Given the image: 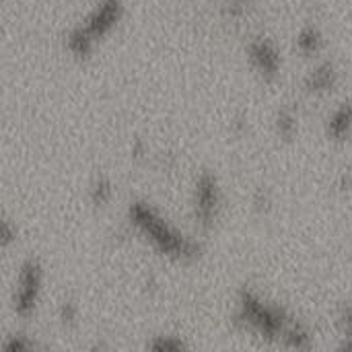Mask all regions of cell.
Returning a JSON list of instances; mask_svg holds the SVG:
<instances>
[{"mask_svg":"<svg viewBox=\"0 0 352 352\" xmlns=\"http://www.w3.org/2000/svg\"><path fill=\"white\" fill-rule=\"evenodd\" d=\"M221 186L212 173H202L194 188V217L196 223L204 229H210L221 212Z\"/></svg>","mask_w":352,"mask_h":352,"instance_id":"obj_5","label":"cell"},{"mask_svg":"<svg viewBox=\"0 0 352 352\" xmlns=\"http://www.w3.org/2000/svg\"><path fill=\"white\" fill-rule=\"evenodd\" d=\"M237 322L266 340L283 342L293 318L285 307L266 303L260 295L243 289L237 299Z\"/></svg>","mask_w":352,"mask_h":352,"instance_id":"obj_3","label":"cell"},{"mask_svg":"<svg viewBox=\"0 0 352 352\" xmlns=\"http://www.w3.org/2000/svg\"><path fill=\"white\" fill-rule=\"evenodd\" d=\"M2 349L6 352H27V351H33V349H37L35 346V342H31L27 336H10L4 344H2Z\"/></svg>","mask_w":352,"mask_h":352,"instance_id":"obj_14","label":"cell"},{"mask_svg":"<svg viewBox=\"0 0 352 352\" xmlns=\"http://www.w3.org/2000/svg\"><path fill=\"white\" fill-rule=\"evenodd\" d=\"M0 235H2L0 241H2V248H4V250L10 248V243L16 241V229L10 225V221H4V223H2V233H0Z\"/></svg>","mask_w":352,"mask_h":352,"instance_id":"obj_16","label":"cell"},{"mask_svg":"<svg viewBox=\"0 0 352 352\" xmlns=\"http://www.w3.org/2000/svg\"><path fill=\"white\" fill-rule=\"evenodd\" d=\"M276 130H278V134H280L283 138L291 140V138L297 134V130H299V120H297V116H295L291 109H283V111L278 113V118H276Z\"/></svg>","mask_w":352,"mask_h":352,"instance_id":"obj_12","label":"cell"},{"mask_svg":"<svg viewBox=\"0 0 352 352\" xmlns=\"http://www.w3.org/2000/svg\"><path fill=\"white\" fill-rule=\"evenodd\" d=\"M113 198V184L109 177H97L91 186V202L95 206H105Z\"/></svg>","mask_w":352,"mask_h":352,"instance_id":"obj_11","label":"cell"},{"mask_svg":"<svg viewBox=\"0 0 352 352\" xmlns=\"http://www.w3.org/2000/svg\"><path fill=\"white\" fill-rule=\"evenodd\" d=\"M124 16V2L122 0H99V4L87 14V19L74 27L66 37V50L82 60L89 58L103 37H107Z\"/></svg>","mask_w":352,"mask_h":352,"instance_id":"obj_2","label":"cell"},{"mask_svg":"<svg viewBox=\"0 0 352 352\" xmlns=\"http://www.w3.org/2000/svg\"><path fill=\"white\" fill-rule=\"evenodd\" d=\"M324 45V35L316 25H307L299 31L297 35V47L303 56H316L320 54Z\"/></svg>","mask_w":352,"mask_h":352,"instance_id":"obj_10","label":"cell"},{"mask_svg":"<svg viewBox=\"0 0 352 352\" xmlns=\"http://www.w3.org/2000/svg\"><path fill=\"white\" fill-rule=\"evenodd\" d=\"M311 340H314V336H311L309 328L303 322L293 320L291 326H289V330H287V334H285V338H283V344L287 349L307 351V349H311Z\"/></svg>","mask_w":352,"mask_h":352,"instance_id":"obj_9","label":"cell"},{"mask_svg":"<svg viewBox=\"0 0 352 352\" xmlns=\"http://www.w3.org/2000/svg\"><path fill=\"white\" fill-rule=\"evenodd\" d=\"M248 60L252 62V66L258 70V74L266 80H272L278 76L280 68H283V58L278 47L270 41V39H254L248 45Z\"/></svg>","mask_w":352,"mask_h":352,"instance_id":"obj_6","label":"cell"},{"mask_svg":"<svg viewBox=\"0 0 352 352\" xmlns=\"http://www.w3.org/2000/svg\"><path fill=\"white\" fill-rule=\"evenodd\" d=\"M60 320L64 326H72L78 320V307L72 301H64L60 305Z\"/></svg>","mask_w":352,"mask_h":352,"instance_id":"obj_15","label":"cell"},{"mask_svg":"<svg viewBox=\"0 0 352 352\" xmlns=\"http://www.w3.org/2000/svg\"><path fill=\"white\" fill-rule=\"evenodd\" d=\"M342 349H346V351H352V330H351V332H346V334H344V342H342Z\"/></svg>","mask_w":352,"mask_h":352,"instance_id":"obj_18","label":"cell"},{"mask_svg":"<svg viewBox=\"0 0 352 352\" xmlns=\"http://www.w3.org/2000/svg\"><path fill=\"white\" fill-rule=\"evenodd\" d=\"M128 221L161 256L177 262H194L202 256V245L167 223L148 202H132L128 206Z\"/></svg>","mask_w":352,"mask_h":352,"instance_id":"obj_1","label":"cell"},{"mask_svg":"<svg viewBox=\"0 0 352 352\" xmlns=\"http://www.w3.org/2000/svg\"><path fill=\"white\" fill-rule=\"evenodd\" d=\"M340 324H342V330H344V334L352 330V301L351 303H346V305L342 307V311H340Z\"/></svg>","mask_w":352,"mask_h":352,"instance_id":"obj_17","label":"cell"},{"mask_svg":"<svg viewBox=\"0 0 352 352\" xmlns=\"http://www.w3.org/2000/svg\"><path fill=\"white\" fill-rule=\"evenodd\" d=\"M148 349H153V351H159V352H175V351H182V349H186V342L182 340V338H177V336H155L151 342H148Z\"/></svg>","mask_w":352,"mask_h":352,"instance_id":"obj_13","label":"cell"},{"mask_svg":"<svg viewBox=\"0 0 352 352\" xmlns=\"http://www.w3.org/2000/svg\"><path fill=\"white\" fill-rule=\"evenodd\" d=\"M338 85V70L332 62L316 64L305 76V91L309 95H326L332 93Z\"/></svg>","mask_w":352,"mask_h":352,"instance_id":"obj_7","label":"cell"},{"mask_svg":"<svg viewBox=\"0 0 352 352\" xmlns=\"http://www.w3.org/2000/svg\"><path fill=\"white\" fill-rule=\"evenodd\" d=\"M328 138L342 142L352 136V103H340L328 118L326 124Z\"/></svg>","mask_w":352,"mask_h":352,"instance_id":"obj_8","label":"cell"},{"mask_svg":"<svg viewBox=\"0 0 352 352\" xmlns=\"http://www.w3.org/2000/svg\"><path fill=\"white\" fill-rule=\"evenodd\" d=\"M43 285V268L35 258H29L21 264L14 293H12V309L19 318H31L37 309Z\"/></svg>","mask_w":352,"mask_h":352,"instance_id":"obj_4","label":"cell"}]
</instances>
